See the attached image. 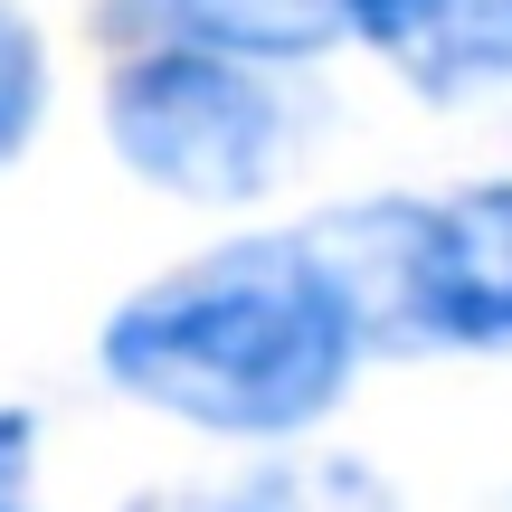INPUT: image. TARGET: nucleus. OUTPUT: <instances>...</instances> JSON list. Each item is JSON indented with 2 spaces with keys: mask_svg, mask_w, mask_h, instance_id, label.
Returning a JSON list of instances; mask_svg holds the SVG:
<instances>
[{
  "mask_svg": "<svg viewBox=\"0 0 512 512\" xmlns=\"http://www.w3.org/2000/svg\"><path fill=\"white\" fill-rule=\"evenodd\" d=\"M124 512H399V503L351 456H332V465L285 456V465L238 475V484H152V494H133Z\"/></svg>",
  "mask_w": 512,
  "mask_h": 512,
  "instance_id": "obj_6",
  "label": "nucleus"
},
{
  "mask_svg": "<svg viewBox=\"0 0 512 512\" xmlns=\"http://www.w3.org/2000/svg\"><path fill=\"white\" fill-rule=\"evenodd\" d=\"M38 114H48V48H38L29 10H19V0H0V171L29 152Z\"/></svg>",
  "mask_w": 512,
  "mask_h": 512,
  "instance_id": "obj_7",
  "label": "nucleus"
},
{
  "mask_svg": "<svg viewBox=\"0 0 512 512\" xmlns=\"http://www.w3.org/2000/svg\"><path fill=\"white\" fill-rule=\"evenodd\" d=\"M95 29L133 48H190L228 67H304L342 38L332 0H95Z\"/></svg>",
  "mask_w": 512,
  "mask_h": 512,
  "instance_id": "obj_4",
  "label": "nucleus"
},
{
  "mask_svg": "<svg viewBox=\"0 0 512 512\" xmlns=\"http://www.w3.org/2000/svg\"><path fill=\"white\" fill-rule=\"evenodd\" d=\"M361 351H512V181L351 200L304 228Z\"/></svg>",
  "mask_w": 512,
  "mask_h": 512,
  "instance_id": "obj_2",
  "label": "nucleus"
},
{
  "mask_svg": "<svg viewBox=\"0 0 512 512\" xmlns=\"http://www.w3.org/2000/svg\"><path fill=\"white\" fill-rule=\"evenodd\" d=\"M332 19L427 95H475L512 76V0H332Z\"/></svg>",
  "mask_w": 512,
  "mask_h": 512,
  "instance_id": "obj_5",
  "label": "nucleus"
},
{
  "mask_svg": "<svg viewBox=\"0 0 512 512\" xmlns=\"http://www.w3.org/2000/svg\"><path fill=\"white\" fill-rule=\"evenodd\" d=\"M105 133L133 181L228 209V200H256L285 171L294 114L256 67L190 57V48H133L105 86Z\"/></svg>",
  "mask_w": 512,
  "mask_h": 512,
  "instance_id": "obj_3",
  "label": "nucleus"
},
{
  "mask_svg": "<svg viewBox=\"0 0 512 512\" xmlns=\"http://www.w3.org/2000/svg\"><path fill=\"white\" fill-rule=\"evenodd\" d=\"M95 361L124 399L181 427L275 446L332 418V399L361 370V332L304 238H228L133 285Z\"/></svg>",
  "mask_w": 512,
  "mask_h": 512,
  "instance_id": "obj_1",
  "label": "nucleus"
},
{
  "mask_svg": "<svg viewBox=\"0 0 512 512\" xmlns=\"http://www.w3.org/2000/svg\"><path fill=\"white\" fill-rule=\"evenodd\" d=\"M0 512H38V418L0 408Z\"/></svg>",
  "mask_w": 512,
  "mask_h": 512,
  "instance_id": "obj_8",
  "label": "nucleus"
},
{
  "mask_svg": "<svg viewBox=\"0 0 512 512\" xmlns=\"http://www.w3.org/2000/svg\"><path fill=\"white\" fill-rule=\"evenodd\" d=\"M503 512H512V494H503Z\"/></svg>",
  "mask_w": 512,
  "mask_h": 512,
  "instance_id": "obj_9",
  "label": "nucleus"
}]
</instances>
